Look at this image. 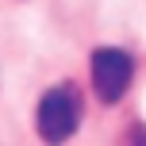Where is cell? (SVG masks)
<instances>
[{"label":"cell","mask_w":146,"mask_h":146,"mask_svg":"<svg viewBox=\"0 0 146 146\" xmlns=\"http://www.w3.org/2000/svg\"><path fill=\"white\" fill-rule=\"evenodd\" d=\"M38 135H42V142L58 146L66 142L73 131H77L81 123V88L73 85V81H62V85H54L50 92L38 100Z\"/></svg>","instance_id":"1"},{"label":"cell","mask_w":146,"mask_h":146,"mask_svg":"<svg viewBox=\"0 0 146 146\" xmlns=\"http://www.w3.org/2000/svg\"><path fill=\"white\" fill-rule=\"evenodd\" d=\"M131 81H135V62H131L127 50L100 46L92 54V92H96V100H104V104L123 100Z\"/></svg>","instance_id":"2"},{"label":"cell","mask_w":146,"mask_h":146,"mask_svg":"<svg viewBox=\"0 0 146 146\" xmlns=\"http://www.w3.org/2000/svg\"><path fill=\"white\" fill-rule=\"evenodd\" d=\"M131 146H146V131H142V127L131 131Z\"/></svg>","instance_id":"3"}]
</instances>
